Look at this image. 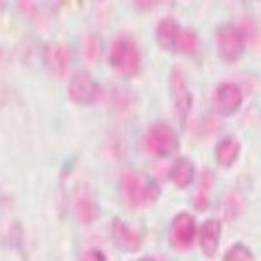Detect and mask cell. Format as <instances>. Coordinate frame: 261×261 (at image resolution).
<instances>
[{
    "label": "cell",
    "instance_id": "6da1fadb",
    "mask_svg": "<svg viewBox=\"0 0 261 261\" xmlns=\"http://www.w3.org/2000/svg\"><path fill=\"white\" fill-rule=\"evenodd\" d=\"M123 195L133 207H147L160 198V187L151 178L136 171H124L120 178Z\"/></svg>",
    "mask_w": 261,
    "mask_h": 261
},
{
    "label": "cell",
    "instance_id": "7a4b0ae2",
    "mask_svg": "<svg viewBox=\"0 0 261 261\" xmlns=\"http://www.w3.org/2000/svg\"><path fill=\"white\" fill-rule=\"evenodd\" d=\"M109 61L116 72L124 76H132L139 72L141 65V53L133 40L123 37L115 40L112 44Z\"/></svg>",
    "mask_w": 261,
    "mask_h": 261
},
{
    "label": "cell",
    "instance_id": "3957f363",
    "mask_svg": "<svg viewBox=\"0 0 261 261\" xmlns=\"http://www.w3.org/2000/svg\"><path fill=\"white\" fill-rule=\"evenodd\" d=\"M146 147L157 157H167L178 150L179 139L174 128L168 124L158 123L148 128L146 134Z\"/></svg>",
    "mask_w": 261,
    "mask_h": 261
},
{
    "label": "cell",
    "instance_id": "277c9868",
    "mask_svg": "<svg viewBox=\"0 0 261 261\" xmlns=\"http://www.w3.org/2000/svg\"><path fill=\"white\" fill-rule=\"evenodd\" d=\"M216 44L220 57L227 62H234L243 54L244 34L234 25H220L216 31Z\"/></svg>",
    "mask_w": 261,
    "mask_h": 261
},
{
    "label": "cell",
    "instance_id": "5b68a950",
    "mask_svg": "<svg viewBox=\"0 0 261 261\" xmlns=\"http://www.w3.org/2000/svg\"><path fill=\"white\" fill-rule=\"evenodd\" d=\"M195 233H196V225H195L194 216L189 213H178L171 222L168 229V240L172 249L176 251H184L191 247L194 242Z\"/></svg>",
    "mask_w": 261,
    "mask_h": 261
},
{
    "label": "cell",
    "instance_id": "8992f818",
    "mask_svg": "<svg viewBox=\"0 0 261 261\" xmlns=\"http://www.w3.org/2000/svg\"><path fill=\"white\" fill-rule=\"evenodd\" d=\"M73 211L79 222L89 225L93 223L100 213V206L96 195L89 185L79 184L73 192Z\"/></svg>",
    "mask_w": 261,
    "mask_h": 261
},
{
    "label": "cell",
    "instance_id": "52a82bcc",
    "mask_svg": "<svg viewBox=\"0 0 261 261\" xmlns=\"http://www.w3.org/2000/svg\"><path fill=\"white\" fill-rule=\"evenodd\" d=\"M170 89L178 119L181 120L182 126H185L189 112L192 109V95H191V91H189L188 85H187L185 75L179 68L172 69V72H171Z\"/></svg>",
    "mask_w": 261,
    "mask_h": 261
},
{
    "label": "cell",
    "instance_id": "ba28073f",
    "mask_svg": "<svg viewBox=\"0 0 261 261\" xmlns=\"http://www.w3.org/2000/svg\"><path fill=\"white\" fill-rule=\"evenodd\" d=\"M68 93L73 102L81 106H91L99 96V85L85 71L75 73L68 86Z\"/></svg>",
    "mask_w": 261,
    "mask_h": 261
},
{
    "label": "cell",
    "instance_id": "9c48e42d",
    "mask_svg": "<svg viewBox=\"0 0 261 261\" xmlns=\"http://www.w3.org/2000/svg\"><path fill=\"white\" fill-rule=\"evenodd\" d=\"M44 62L45 67L51 75L55 78H64L69 71L71 62H72V54L67 44L53 43L45 48L44 54Z\"/></svg>",
    "mask_w": 261,
    "mask_h": 261
},
{
    "label": "cell",
    "instance_id": "30bf717a",
    "mask_svg": "<svg viewBox=\"0 0 261 261\" xmlns=\"http://www.w3.org/2000/svg\"><path fill=\"white\" fill-rule=\"evenodd\" d=\"M243 103V93L240 88L233 84H223L216 89L215 105L220 115L231 116L240 109Z\"/></svg>",
    "mask_w": 261,
    "mask_h": 261
},
{
    "label": "cell",
    "instance_id": "8fae6325",
    "mask_svg": "<svg viewBox=\"0 0 261 261\" xmlns=\"http://www.w3.org/2000/svg\"><path fill=\"white\" fill-rule=\"evenodd\" d=\"M220 234H222V225L218 219H209L202 225L199 243L200 249L207 257L216 254L220 243Z\"/></svg>",
    "mask_w": 261,
    "mask_h": 261
},
{
    "label": "cell",
    "instance_id": "7c38bea8",
    "mask_svg": "<svg viewBox=\"0 0 261 261\" xmlns=\"http://www.w3.org/2000/svg\"><path fill=\"white\" fill-rule=\"evenodd\" d=\"M113 237L120 249L130 253L137 251L141 246V236L128 223L120 219H116L113 223Z\"/></svg>",
    "mask_w": 261,
    "mask_h": 261
},
{
    "label": "cell",
    "instance_id": "4fadbf2b",
    "mask_svg": "<svg viewBox=\"0 0 261 261\" xmlns=\"http://www.w3.org/2000/svg\"><path fill=\"white\" fill-rule=\"evenodd\" d=\"M181 27L172 18H164L160 21V24L155 31V37H157V43L161 48L170 49L174 51L176 45V40L179 36Z\"/></svg>",
    "mask_w": 261,
    "mask_h": 261
},
{
    "label": "cell",
    "instance_id": "5bb4252c",
    "mask_svg": "<svg viewBox=\"0 0 261 261\" xmlns=\"http://www.w3.org/2000/svg\"><path fill=\"white\" fill-rule=\"evenodd\" d=\"M240 154V144L236 139L233 137H225L218 143V146L215 148V157L220 167L229 168L236 163Z\"/></svg>",
    "mask_w": 261,
    "mask_h": 261
},
{
    "label": "cell",
    "instance_id": "9a60e30c",
    "mask_svg": "<svg viewBox=\"0 0 261 261\" xmlns=\"http://www.w3.org/2000/svg\"><path fill=\"white\" fill-rule=\"evenodd\" d=\"M170 178L176 188L184 189L191 185L194 179V165L188 158H178L171 167Z\"/></svg>",
    "mask_w": 261,
    "mask_h": 261
},
{
    "label": "cell",
    "instance_id": "2e32d148",
    "mask_svg": "<svg viewBox=\"0 0 261 261\" xmlns=\"http://www.w3.org/2000/svg\"><path fill=\"white\" fill-rule=\"evenodd\" d=\"M213 182H215V176L211 171H205L203 175L200 176L199 188L195 196V207L199 211H205L209 205V195L212 191Z\"/></svg>",
    "mask_w": 261,
    "mask_h": 261
},
{
    "label": "cell",
    "instance_id": "e0dca14e",
    "mask_svg": "<svg viewBox=\"0 0 261 261\" xmlns=\"http://www.w3.org/2000/svg\"><path fill=\"white\" fill-rule=\"evenodd\" d=\"M199 47V38L198 34L191 29H181L179 31V36L176 40L175 49L176 51H181L185 54H194L195 51Z\"/></svg>",
    "mask_w": 261,
    "mask_h": 261
},
{
    "label": "cell",
    "instance_id": "ac0fdd59",
    "mask_svg": "<svg viewBox=\"0 0 261 261\" xmlns=\"http://www.w3.org/2000/svg\"><path fill=\"white\" fill-rule=\"evenodd\" d=\"M223 261H255L251 250L242 243H236L227 250Z\"/></svg>",
    "mask_w": 261,
    "mask_h": 261
},
{
    "label": "cell",
    "instance_id": "d6986e66",
    "mask_svg": "<svg viewBox=\"0 0 261 261\" xmlns=\"http://www.w3.org/2000/svg\"><path fill=\"white\" fill-rule=\"evenodd\" d=\"M79 261H106V257H105V254L100 250L91 249L81 255V260Z\"/></svg>",
    "mask_w": 261,
    "mask_h": 261
},
{
    "label": "cell",
    "instance_id": "ffe728a7",
    "mask_svg": "<svg viewBox=\"0 0 261 261\" xmlns=\"http://www.w3.org/2000/svg\"><path fill=\"white\" fill-rule=\"evenodd\" d=\"M88 45H86V57L88 58H95V55H96L97 53V48H95L96 47V43H95V40L93 38H88Z\"/></svg>",
    "mask_w": 261,
    "mask_h": 261
},
{
    "label": "cell",
    "instance_id": "44dd1931",
    "mask_svg": "<svg viewBox=\"0 0 261 261\" xmlns=\"http://www.w3.org/2000/svg\"><path fill=\"white\" fill-rule=\"evenodd\" d=\"M139 261H154V258H151V257H143Z\"/></svg>",
    "mask_w": 261,
    "mask_h": 261
}]
</instances>
